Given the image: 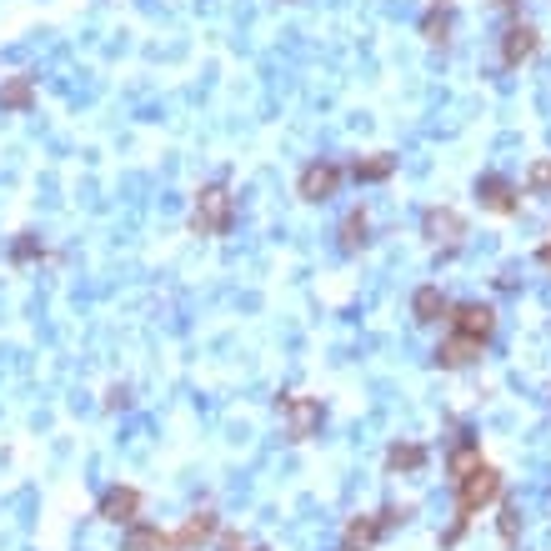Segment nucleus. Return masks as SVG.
Segmentation results:
<instances>
[{"label":"nucleus","instance_id":"obj_1","mask_svg":"<svg viewBox=\"0 0 551 551\" xmlns=\"http://www.w3.org/2000/svg\"><path fill=\"white\" fill-rule=\"evenodd\" d=\"M496 496H501V476H496L486 461L456 481V511H461V516H476V511H481V506H491Z\"/></svg>","mask_w":551,"mask_h":551},{"label":"nucleus","instance_id":"obj_2","mask_svg":"<svg viewBox=\"0 0 551 551\" xmlns=\"http://www.w3.org/2000/svg\"><path fill=\"white\" fill-rule=\"evenodd\" d=\"M191 226H196V236H221V231L231 226V191H226V186H206V191L196 196Z\"/></svg>","mask_w":551,"mask_h":551},{"label":"nucleus","instance_id":"obj_3","mask_svg":"<svg viewBox=\"0 0 551 551\" xmlns=\"http://www.w3.org/2000/svg\"><path fill=\"white\" fill-rule=\"evenodd\" d=\"M421 231H426V241H436V246H456V241L466 236V221H461V211H451V206H431V211L421 216Z\"/></svg>","mask_w":551,"mask_h":551},{"label":"nucleus","instance_id":"obj_4","mask_svg":"<svg viewBox=\"0 0 551 551\" xmlns=\"http://www.w3.org/2000/svg\"><path fill=\"white\" fill-rule=\"evenodd\" d=\"M491 326H496V311H491L486 301H466V306H456V311H451V331H456V336L486 341V336H491Z\"/></svg>","mask_w":551,"mask_h":551},{"label":"nucleus","instance_id":"obj_5","mask_svg":"<svg viewBox=\"0 0 551 551\" xmlns=\"http://www.w3.org/2000/svg\"><path fill=\"white\" fill-rule=\"evenodd\" d=\"M336 186H341V171H336L331 161H311V166L301 171V201H331Z\"/></svg>","mask_w":551,"mask_h":551},{"label":"nucleus","instance_id":"obj_6","mask_svg":"<svg viewBox=\"0 0 551 551\" xmlns=\"http://www.w3.org/2000/svg\"><path fill=\"white\" fill-rule=\"evenodd\" d=\"M281 411H286V426H291L296 441H306V436L316 431V421H321V401H316V396H286Z\"/></svg>","mask_w":551,"mask_h":551},{"label":"nucleus","instance_id":"obj_7","mask_svg":"<svg viewBox=\"0 0 551 551\" xmlns=\"http://www.w3.org/2000/svg\"><path fill=\"white\" fill-rule=\"evenodd\" d=\"M136 511H141V491H136V486H111V491L101 496V516L116 521V526H131Z\"/></svg>","mask_w":551,"mask_h":551},{"label":"nucleus","instance_id":"obj_8","mask_svg":"<svg viewBox=\"0 0 551 551\" xmlns=\"http://www.w3.org/2000/svg\"><path fill=\"white\" fill-rule=\"evenodd\" d=\"M476 201H481L486 211L506 216V211H516V186H511L506 176H481V181H476Z\"/></svg>","mask_w":551,"mask_h":551},{"label":"nucleus","instance_id":"obj_9","mask_svg":"<svg viewBox=\"0 0 551 551\" xmlns=\"http://www.w3.org/2000/svg\"><path fill=\"white\" fill-rule=\"evenodd\" d=\"M481 356V341H471V336H446L441 346H436V366H446V371H456V366H471Z\"/></svg>","mask_w":551,"mask_h":551},{"label":"nucleus","instance_id":"obj_10","mask_svg":"<svg viewBox=\"0 0 551 551\" xmlns=\"http://www.w3.org/2000/svg\"><path fill=\"white\" fill-rule=\"evenodd\" d=\"M451 21H456V6H451V0H436V6L426 11V21H421V36L431 46H446L451 41Z\"/></svg>","mask_w":551,"mask_h":551},{"label":"nucleus","instance_id":"obj_11","mask_svg":"<svg viewBox=\"0 0 551 551\" xmlns=\"http://www.w3.org/2000/svg\"><path fill=\"white\" fill-rule=\"evenodd\" d=\"M531 51H536V31L531 26H511L506 41H501V61L506 66H521V61H531Z\"/></svg>","mask_w":551,"mask_h":551},{"label":"nucleus","instance_id":"obj_12","mask_svg":"<svg viewBox=\"0 0 551 551\" xmlns=\"http://www.w3.org/2000/svg\"><path fill=\"white\" fill-rule=\"evenodd\" d=\"M31 101H36L31 76H6V81H0V106H6V111H26Z\"/></svg>","mask_w":551,"mask_h":551},{"label":"nucleus","instance_id":"obj_13","mask_svg":"<svg viewBox=\"0 0 551 551\" xmlns=\"http://www.w3.org/2000/svg\"><path fill=\"white\" fill-rule=\"evenodd\" d=\"M211 531H216V516H211V511H196V516H191V521H186V526H181V531L171 536V546L191 551V546H201V541H206Z\"/></svg>","mask_w":551,"mask_h":551},{"label":"nucleus","instance_id":"obj_14","mask_svg":"<svg viewBox=\"0 0 551 551\" xmlns=\"http://www.w3.org/2000/svg\"><path fill=\"white\" fill-rule=\"evenodd\" d=\"M381 531H386V526H381V516H356V521L346 526V551H371Z\"/></svg>","mask_w":551,"mask_h":551},{"label":"nucleus","instance_id":"obj_15","mask_svg":"<svg viewBox=\"0 0 551 551\" xmlns=\"http://www.w3.org/2000/svg\"><path fill=\"white\" fill-rule=\"evenodd\" d=\"M411 316H416V321H441V316H446L441 286H421V291L411 296Z\"/></svg>","mask_w":551,"mask_h":551},{"label":"nucleus","instance_id":"obj_16","mask_svg":"<svg viewBox=\"0 0 551 551\" xmlns=\"http://www.w3.org/2000/svg\"><path fill=\"white\" fill-rule=\"evenodd\" d=\"M386 466H391V471H421V466H426V446H421V441H396V446L386 451Z\"/></svg>","mask_w":551,"mask_h":551},{"label":"nucleus","instance_id":"obj_17","mask_svg":"<svg viewBox=\"0 0 551 551\" xmlns=\"http://www.w3.org/2000/svg\"><path fill=\"white\" fill-rule=\"evenodd\" d=\"M396 171V161L391 156H356V166H351V176L356 181H386Z\"/></svg>","mask_w":551,"mask_h":551},{"label":"nucleus","instance_id":"obj_18","mask_svg":"<svg viewBox=\"0 0 551 551\" xmlns=\"http://www.w3.org/2000/svg\"><path fill=\"white\" fill-rule=\"evenodd\" d=\"M166 546H171V536L156 526H131V536H126V551H166Z\"/></svg>","mask_w":551,"mask_h":551},{"label":"nucleus","instance_id":"obj_19","mask_svg":"<svg viewBox=\"0 0 551 551\" xmlns=\"http://www.w3.org/2000/svg\"><path fill=\"white\" fill-rule=\"evenodd\" d=\"M366 231H371L366 211H351V216L341 221V251H356V246H366Z\"/></svg>","mask_w":551,"mask_h":551},{"label":"nucleus","instance_id":"obj_20","mask_svg":"<svg viewBox=\"0 0 551 551\" xmlns=\"http://www.w3.org/2000/svg\"><path fill=\"white\" fill-rule=\"evenodd\" d=\"M476 466H481V451H476V441H461V446L451 451V476L461 481V476H466V471H476Z\"/></svg>","mask_w":551,"mask_h":551},{"label":"nucleus","instance_id":"obj_21","mask_svg":"<svg viewBox=\"0 0 551 551\" xmlns=\"http://www.w3.org/2000/svg\"><path fill=\"white\" fill-rule=\"evenodd\" d=\"M526 181H531V191H551V161H536L526 171Z\"/></svg>","mask_w":551,"mask_h":551},{"label":"nucleus","instance_id":"obj_22","mask_svg":"<svg viewBox=\"0 0 551 551\" xmlns=\"http://www.w3.org/2000/svg\"><path fill=\"white\" fill-rule=\"evenodd\" d=\"M516 526H521V511H516V506H511V511H506V516H501V536H506V541H511V536H516Z\"/></svg>","mask_w":551,"mask_h":551},{"label":"nucleus","instance_id":"obj_23","mask_svg":"<svg viewBox=\"0 0 551 551\" xmlns=\"http://www.w3.org/2000/svg\"><path fill=\"white\" fill-rule=\"evenodd\" d=\"M541 261H546V266H551V246H541Z\"/></svg>","mask_w":551,"mask_h":551}]
</instances>
